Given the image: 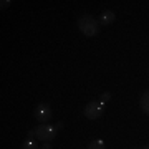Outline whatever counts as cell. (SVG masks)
Segmentation results:
<instances>
[{
  "label": "cell",
  "instance_id": "6da1fadb",
  "mask_svg": "<svg viewBox=\"0 0 149 149\" xmlns=\"http://www.w3.org/2000/svg\"><path fill=\"white\" fill-rule=\"evenodd\" d=\"M78 28L86 37H95L100 32V22H96L91 15H83L78 18Z\"/></svg>",
  "mask_w": 149,
  "mask_h": 149
},
{
  "label": "cell",
  "instance_id": "7a4b0ae2",
  "mask_svg": "<svg viewBox=\"0 0 149 149\" xmlns=\"http://www.w3.org/2000/svg\"><path fill=\"white\" fill-rule=\"evenodd\" d=\"M56 133H58V126H53V124H40L35 128V134H37V139H40L42 143H50L56 138Z\"/></svg>",
  "mask_w": 149,
  "mask_h": 149
},
{
  "label": "cell",
  "instance_id": "3957f363",
  "mask_svg": "<svg viewBox=\"0 0 149 149\" xmlns=\"http://www.w3.org/2000/svg\"><path fill=\"white\" fill-rule=\"evenodd\" d=\"M103 111H104V104L100 103V101L88 103L85 106V109H83V113H85V116L88 118V119H98V118L103 114Z\"/></svg>",
  "mask_w": 149,
  "mask_h": 149
},
{
  "label": "cell",
  "instance_id": "277c9868",
  "mask_svg": "<svg viewBox=\"0 0 149 149\" xmlns=\"http://www.w3.org/2000/svg\"><path fill=\"white\" fill-rule=\"evenodd\" d=\"M35 119H37L40 124H47L50 119H52V108L47 103H40L35 109Z\"/></svg>",
  "mask_w": 149,
  "mask_h": 149
},
{
  "label": "cell",
  "instance_id": "5b68a950",
  "mask_svg": "<svg viewBox=\"0 0 149 149\" xmlns=\"http://www.w3.org/2000/svg\"><path fill=\"white\" fill-rule=\"evenodd\" d=\"M22 149H40L37 144V134H35V129H30L28 131V138L25 139V143L22 144Z\"/></svg>",
  "mask_w": 149,
  "mask_h": 149
},
{
  "label": "cell",
  "instance_id": "8992f818",
  "mask_svg": "<svg viewBox=\"0 0 149 149\" xmlns=\"http://www.w3.org/2000/svg\"><path fill=\"white\" fill-rule=\"evenodd\" d=\"M114 13L113 12H109V10H106V12H103L101 13V17H100V25H103V27H108V25H111L113 22H114Z\"/></svg>",
  "mask_w": 149,
  "mask_h": 149
},
{
  "label": "cell",
  "instance_id": "52a82bcc",
  "mask_svg": "<svg viewBox=\"0 0 149 149\" xmlns=\"http://www.w3.org/2000/svg\"><path fill=\"white\" fill-rule=\"evenodd\" d=\"M139 104H141V109H143L146 114H149V90L144 91L143 96H141V101H139Z\"/></svg>",
  "mask_w": 149,
  "mask_h": 149
},
{
  "label": "cell",
  "instance_id": "ba28073f",
  "mask_svg": "<svg viewBox=\"0 0 149 149\" xmlns=\"http://www.w3.org/2000/svg\"><path fill=\"white\" fill-rule=\"evenodd\" d=\"M88 149H104V141L103 139H95V141H91Z\"/></svg>",
  "mask_w": 149,
  "mask_h": 149
},
{
  "label": "cell",
  "instance_id": "9c48e42d",
  "mask_svg": "<svg viewBox=\"0 0 149 149\" xmlns=\"http://www.w3.org/2000/svg\"><path fill=\"white\" fill-rule=\"evenodd\" d=\"M109 98H111V95H109V93H103V95H101V100H100V103H103V104H104V103H106Z\"/></svg>",
  "mask_w": 149,
  "mask_h": 149
},
{
  "label": "cell",
  "instance_id": "30bf717a",
  "mask_svg": "<svg viewBox=\"0 0 149 149\" xmlns=\"http://www.w3.org/2000/svg\"><path fill=\"white\" fill-rule=\"evenodd\" d=\"M8 3H10V0H5V2H2L0 8H2V10H3V8H7V7H8Z\"/></svg>",
  "mask_w": 149,
  "mask_h": 149
},
{
  "label": "cell",
  "instance_id": "8fae6325",
  "mask_svg": "<svg viewBox=\"0 0 149 149\" xmlns=\"http://www.w3.org/2000/svg\"><path fill=\"white\" fill-rule=\"evenodd\" d=\"M40 149H52V144H50V143H43Z\"/></svg>",
  "mask_w": 149,
  "mask_h": 149
},
{
  "label": "cell",
  "instance_id": "7c38bea8",
  "mask_svg": "<svg viewBox=\"0 0 149 149\" xmlns=\"http://www.w3.org/2000/svg\"><path fill=\"white\" fill-rule=\"evenodd\" d=\"M143 149H149V146H144V148Z\"/></svg>",
  "mask_w": 149,
  "mask_h": 149
}]
</instances>
